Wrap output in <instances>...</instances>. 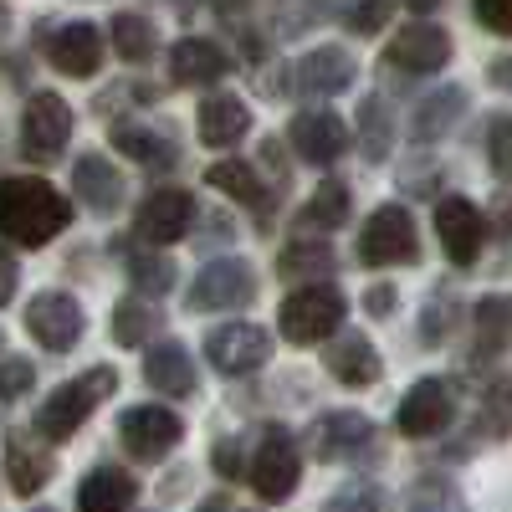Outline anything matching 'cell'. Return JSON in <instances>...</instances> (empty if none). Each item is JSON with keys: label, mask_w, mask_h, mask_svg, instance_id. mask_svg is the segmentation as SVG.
Returning a JSON list of instances; mask_svg holds the SVG:
<instances>
[{"label": "cell", "mask_w": 512, "mask_h": 512, "mask_svg": "<svg viewBox=\"0 0 512 512\" xmlns=\"http://www.w3.org/2000/svg\"><path fill=\"white\" fill-rule=\"evenodd\" d=\"M134 502H139V482L118 472V466H93L77 487V507H88V512H123Z\"/></svg>", "instance_id": "obj_25"}, {"label": "cell", "mask_w": 512, "mask_h": 512, "mask_svg": "<svg viewBox=\"0 0 512 512\" xmlns=\"http://www.w3.org/2000/svg\"><path fill=\"white\" fill-rule=\"evenodd\" d=\"M359 149H364L369 164L390 159V149H395V118H390V108H384V98L359 103Z\"/></svg>", "instance_id": "obj_29"}, {"label": "cell", "mask_w": 512, "mask_h": 512, "mask_svg": "<svg viewBox=\"0 0 512 512\" xmlns=\"http://www.w3.org/2000/svg\"><path fill=\"white\" fill-rule=\"evenodd\" d=\"M72 139V108L57 93H31L21 108V154L31 164H57Z\"/></svg>", "instance_id": "obj_6"}, {"label": "cell", "mask_w": 512, "mask_h": 512, "mask_svg": "<svg viewBox=\"0 0 512 512\" xmlns=\"http://www.w3.org/2000/svg\"><path fill=\"white\" fill-rule=\"evenodd\" d=\"M195 134L205 149H236L246 134H251V108L231 93H216V98H205L200 113H195Z\"/></svg>", "instance_id": "obj_21"}, {"label": "cell", "mask_w": 512, "mask_h": 512, "mask_svg": "<svg viewBox=\"0 0 512 512\" xmlns=\"http://www.w3.org/2000/svg\"><path fill=\"white\" fill-rule=\"evenodd\" d=\"M390 21H395V0H359L349 11V31H359V36H379Z\"/></svg>", "instance_id": "obj_38"}, {"label": "cell", "mask_w": 512, "mask_h": 512, "mask_svg": "<svg viewBox=\"0 0 512 512\" xmlns=\"http://www.w3.org/2000/svg\"><path fill=\"white\" fill-rule=\"evenodd\" d=\"M113 149H123L128 159H139V164H154V169L175 164V149H169V139L154 134V128H139V123H118V128H113Z\"/></svg>", "instance_id": "obj_32"}, {"label": "cell", "mask_w": 512, "mask_h": 512, "mask_svg": "<svg viewBox=\"0 0 512 512\" xmlns=\"http://www.w3.org/2000/svg\"><path fill=\"white\" fill-rule=\"evenodd\" d=\"M108 36H113V52H118L123 62H149V57H154V26H149L144 16H134V11L113 16V21H108Z\"/></svg>", "instance_id": "obj_34"}, {"label": "cell", "mask_w": 512, "mask_h": 512, "mask_svg": "<svg viewBox=\"0 0 512 512\" xmlns=\"http://www.w3.org/2000/svg\"><path fill=\"white\" fill-rule=\"evenodd\" d=\"M451 52H456V47H451L446 26H436V21H415V26H400L395 41L384 47V67H400V72H410V77H425V72L446 67Z\"/></svg>", "instance_id": "obj_14"}, {"label": "cell", "mask_w": 512, "mask_h": 512, "mask_svg": "<svg viewBox=\"0 0 512 512\" xmlns=\"http://www.w3.org/2000/svg\"><path fill=\"white\" fill-rule=\"evenodd\" d=\"M144 384H149L154 395L190 400V395H195V384H200L190 349H185V344H175V338H164V344H154V349L144 354Z\"/></svg>", "instance_id": "obj_19"}, {"label": "cell", "mask_w": 512, "mask_h": 512, "mask_svg": "<svg viewBox=\"0 0 512 512\" xmlns=\"http://www.w3.org/2000/svg\"><path fill=\"white\" fill-rule=\"evenodd\" d=\"M436 6H441V0H410V11H420V16H425V11H436Z\"/></svg>", "instance_id": "obj_47"}, {"label": "cell", "mask_w": 512, "mask_h": 512, "mask_svg": "<svg viewBox=\"0 0 512 512\" xmlns=\"http://www.w3.org/2000/svg\"><path fill=\"white\" fill-rule=\"evenodd\" d=\"M226 72H231L226 52L205 36H185L169 47V77H175L180 88H210V82H221Z\"/></svg>", "instance_id": "obj_22"}, {"label": "cell", "mask_w": 512, "mask_h": 512, "mask_svg": "<svg viewBox=\"0 0 512 512\" xmlns=\"http://www.w3.org/2000/svg\"><path fill=\"white\" fill-rule=\"evenodd\" d=\"M159 323H164V313L154 308L149 292L144 297H123V303L113 308V338H118L123 349L149 344V333H159Z\"/></svg>", "instance_id": "obj_28"}, {"label": "cell", "mask_w": 512, "mask_h": 512, "mask_svg": "<svg viewBox=\"0 0 512 512\" xmlns=\"http://www.w3.org/2000/svg\"><path fill=\"white\" fill-rule=\"evenodd\" d=\"M384 497L374 492V487H344V492H333V502L328 507H379Z\"/></svg>", "instance_id": "obj_43"}, {"label": "cell", "mask_w": 512, "mask_h": 512, "mask_svg": "<svg viewBox=\"0 0 512 512\" xmlns=\"http://www.w3.org/2000/svg\"><path fill=\"white\" fill-rule=\"evenodd\" d=\"M210 456H216V472H221L226 482H231V477H246V441H241V436H221Z\"/></svg>", "instance_id": "obj_40"}, {"label": "cell", "mask_w": 512, "mask_h": 512, "mask_svg": "<svg viewBox=\"0 0 512 512\" xmlns=\"http://www.w3.org/2000/svg\"><path fill=\"white\" fill-rule=\"evenodd\" d=\"M251 297H256V272L241 256H221V262L200 267L195 282H190V308L195 313H236Z\"/></svg>", "instance_id": "obj_7"}, {"label": "cell", "mask_w": 512, "mask_h": 512, "mask_svg": "<svg viewBox=\"0 0 512 512\" xmlns=\"http://www.w3.org/2000/svg\"><path fill=\"white\" fill-rule=\"evenodd\" d=\"M461 113H466V93H461V88H441L436 98L420 103V113H415V139H420V144L446 139L451 123H456Z\"/></svg>", "instance_id": "obj_31"}, {"label": "cell", "mask_w": 512, "mask_h": 512, "mask_svg": "<svg viewBox=\"0 0 512 512\" xmlns=\"http://www.w3.org/2000/svg\"><path fill=\"white\" fill-rule=\"evenodd\" d=\"M420 256V236L405 205H379L359 231V262L364 267H410Z\"/></svg>", "instance_id": "obj_5"}, {"label": "cell", "mask_w": 512, "mask_h": 512, "mask_svg": "<svg viewBox=\"0 0 512 512\" xmlns=\"http://www.w3.org/2000/svg\"><path fill=\"white\" fill-rule=\"evenodd\" d=\"M246 477H251V487H256L262 502H287L297 492V477H303V451H297L287 425L262 431V441H256V451L246 461Z\"/></svg>", "instance_id": "obj_4"}, {"label": "cell", "mask_w": 512, "mask_h": 512, "mask_svg": "<svg viewBox=\"0 0 512 512\" xmlns=\"http://www.w3.org/2000/svg\"><path fill=\"white\" fill-rule=\"evenodd\" d=\"M6 477H11V492L36 497L52 477V441L41 431H11L6 436Z\"/></svg>", "instance_id": "obj_18"}, {"label": "cell", "mask_w": 512, "mask_h": 512, "mask_svg": "<svg viewBox=\"0 0 512 512\" xmlns=\"http://www.w3.org/2000/svg\"><path fill=\"white\" fill-rule=\"evenodd\" d=\"M487 77L497 82V88H502V93H512V52H507V57H497V62L487 67Z\"/></svg>", "instance_id": "obj_45"}, {"label": "cell", "mask_w": 512, "mask_h": 512, "mask_svg": "<svg viewBox=\"0 0 512 512\" xmlns=\"http://www.w3.org/2000/svg\"><path fill=\"white\" fill-rule=\"evenodd\" d=\"M323 364H328V374H333L338 384H354V390H364V384L379 379V354H374V344H369L364 333L333 338L328 354H323Z\"/></svg>", "instance_id": "obj_24"}, {"label": "cell", "mask_w": 512, "mask_h": 512, "mask_svg": "<svg viewBox=\"0 0 512 512\" xmlns=\"http://www.w3.org/2000/svg\"><path fill=\"white\" fill-rule=\"evenodd\" d=\"M16 282H21V267H16V256L0 246V308H6L11 297H16Z\"/></svg>", "instance_id": "obj_42"}, {"label": "cell", "mask_w": 512, "mask_h": 512, "mask_svg": "<svg viewBox=\"0 0 512 512\" xmlns=\"http://www.w3.org/2000/svg\"><path fill=\"white\" fill-rule=\"evenodd\" d=\"M410 502H456V492H441V487L431 492V487H425V492H415Z\"/></svg>", "instance_id": "obj_46"}, {"label": "cell", "mask_w": 512, "mask_h": 512, "mask_svg": "<svg viewBox=\"0 0 512 512\" xmlns=\"http://www.w3.org/2000/svg\"><path fill=\"white\" fill-rule=\"evenodd\" d=\"M113 390H118V369H113V364H98V369H88V374L57 384V390L41 400V410H36V431L47 436V441L77 436L82 420H88Z\"/></svg>", "instance_id": "obj_2"}, {"label": "cell", "mask_w": 512, "mask_h": 512, "mask_svg": "<svg viewBox=\"0 0 512 512\" xmlns=\"http://www.w3.org/2000/svg\"><path fill=\"white\" fill-rule=\"evenodd\" d=\"M477 21L497 36H512V0H477Z\"/></svg>", "instance_id": "obj_41"}, {"label": "cell", "mask_w": 512, "mask_h": 512, "mask_svg": "<svg viewBox=\"0 0 512 512\" xmlns=\"http://www.w3.org/2000/svg\"><path fill=\"white\" fill-rule=\"evenodd\" d=\"M82 328H88V318H82L72 292H36L26 303V333L52 354H67L82 338Z\"/></svg>", "instance_id": "obj_11"}, {"label": "cell", "mask_w": 512, "mask_h": 512, "mask_svg": "<svg viewBox=\"0 0 512 512\" xmlns=\"http://www.w3.org/2000/svg\"><path fill=\"white\" fill-rule=\"evenodd\" d=\"M180 436H185L180 415L164 410V405H134V410L118 415V441L134 461H164L180 446Z\"/></svg>", "instance_id": "obj_9"}, {"label": "cell", "mask_w": 512, "mask_h": 512, "mask_svg": "<svg viewBox=\"0 0 512 512\" xmlns=\"http://www.w3.org/2000/svg\"><path fill=\"white\" fill-rule=\"evenodd\" d=\"M344 221H349V190L338 185V180L318 185L313 200L297 210V226H303V231H338Z\"/></svg>", "instance_id": "obj_30"}, {"label": "cell", "mask_w": 512, "mask_h": 512, "mask_svg": "<svg viewBox=\"0 0 512 512\" xmlns=\"http://www.w3.org/2000/svg\"><path fill=\"white\" fill-rule=\"evenodd\" d=\"M482 415H487V425L497 436H507L512 431V379H492L487 384V395H482Z\"/></svg>", "instance_id": "obj_36"}, {"label": "cell", "mask_w": 512, "mask_h": 512, "mask_svg": "<svg viewBox=\"0 0 512 512\" xmlns=\"http://www.w3.org/2000/svg\"><path fill=\"white\" fill-rule=\"evenodd\" d=\"M472 328H477V349H482V359L502 354V349H507V338H512V297H502V292L477 297Z\"/></svg>", "instance_id": "obj_27"}, {"label": "cell", "mask_w": 512, "mask_h": 512, "mask_svg": "<svg viewBox=\"0 0 512 512\" xmlns=\"http://www.w3.org/2000/svg\"><path fill=\"white\" fill-rule=\"evenodd\" d=\"M6 31H11V11H6V6H0V36H6Z\"/></svg>", "instance_id": "obj_48"}, {"label": "cell", "mask_w": 512, "mask_h": 512, "mask_svg": "<svg viewBox=\"0 0 512 512\" xmlns=\"http://www.w3.org/2000/svg\"><path fill=\"white\" fill-rule=\"evenodd\" d=\"M190 221H195V200L190 190H175V185L149 190L144 205L134 210V231L144 246H175L180 236H190Z\"/></svg>", "instance_id": "obj_13"}, {"label": "cell", "mask_w": 512, "mask_h": 512, "mask_svg": "<svg viewBox=\"0 0 512 512\" xmlns=\"http://www.w3.org/2000/svg\"><path fill=\"white\" fill-rule=\"evenodd\" d=\"M41 52L67 77H93L103 67V36L93 21H62L52 31H41Z\"/></svg>", "instance_id": "obj_16"}, {"label": "cell", "mask_w": 512, "mask_h": 512, "mask_svg": "<svg viewBox=\"0 0 512 512\" xmlns=\"http://www.w3.org/2000/svg\"><path fill=\"white\" fill-rule=\"evenodd\" d=\"M292 82L303 98H333L354 82V57L344 47H313L303 62L292 67Z\"/></svg>", "instance_id": "obj_20"}, {"label": "cell", "mask_w": 512, "mask_h": 512, "mask_svg": "<svg viewBox=\"0 0 512 512\" xmlns=\"http://www.w3.org/2000/svg\"><path fill=\"white\" fill-rule=\"evenodd\" d=\"M344 308L349 303L333 282H308L277 308V328L292 344H323V338H333L338 323H344Z\"/></svg>", "instance_id": "obj_3"}, {"label": "cell", "mask_w": 512, "mask_h": 512, "mask_svg": "<svg viewBox=\"0 0 512 512\" xmlns=\"http://www.w3.org/2000/svg\"><path fill=\"white\" fill-rule=\"evenodd\" d=\"M323 272H333V246L318 236H303V241H292V246H282V256H277V277H323Z\"/></svg>", "instance_id": "obj_33"}, {"label": "cell", "mask_w": 512, "mask_h": 512, "mask_svg": "<svg viewBox=\"0 0 512 512\" xmlns=\"http://www.w3.org/2000/svg\"><path fill=\"white\" fill-rule=\"evenodd\" d=\"M128 277H134L139 292L159 297V292L175 287V262H169V256H159V251H134V256H128Z\"/></svg>", "instance_id": "obj_35"}, {"label": "cell", "mask_w": 512, "mask_h": 512, "mask_svg": "<svg viewBox=\"0 0 512 512\" xmlns=\"http://www.w3.org/2000/svg\"><path fill=\"white\" fill-rule=\"evenodd\" d=\"M436 241H441V251L451 256L456 267H472L482 256V241H487L482 210L472 200H461V195H446L436 205Z\"/></svg>", "instance_id": "obj_17"}, {"label": "cell", "mask_w": 512, "mask_h": 512, "mask_svg": "<svg viewBox=\"0 0 512 512\" xmlns=\"http://www.w3.org/2000/svg\"><path fill=\"white\" fill-rule=\"evenodd\" d=\"M487 159H492V175H497L502 185H512V118H497V123H492Z\"/></svg>", "instance_id": "obj_37"}, {"label": "cell", "mask_w": 512, "mask_h": 512, "mask_svg": "<svg viewBox=\"0 0 512 512\" xmlns=\"http://www.w3.org/2000/svg\"><path fill=\"white\" fill-rule=\"evenodd\" d=\"M205 359L216 374L241 379L251 369H262L272 359V333L262 323H221L205 333Z\"/></svg>", "instance_id": "obj_8"}, {"label": "cell", "mask_w": 512, "mask_h": 512, "mask_svg": "<svg viewBox=\"0 0 512 512\" xmlns=\"http://www.w3.org/2000/svg\"><path fill=\"white\" fill-rule=\"evenodd\" d=\"M72 221V205L52 180H36V175H11L0 180V236L16 241V246H47L67 231Z\"/></svg>", "instance_id": "obj_1"}, {"label": "cell", "mask_w": 512, "mask_h": 512, "mask_svg": "<svg viewBox=\"0 0 512 512\" xmlns=\"http://www.w3.org/2000/svg\"><path fill=\"white\" fill-rule=\"evenodd\" d=\"M364 308H369L374 318H390V308H395V287H384V282L369 287V292H364Z\"/></svg>", "instance_id": "obj_44"}, {"label": "cell", "mask_w": 512, "mask_h": 512, "mask_svg": "<svg viewBox=\"0 0 512 512\" xmlns=\"http://www.w3.org/2000/svg\"><path fill=\"white\" fill-rule=\"evenodd\" d=\"M31 384H36V369H31L26 359H6V364H0V400L31 395Z\"/></svg>", "instance_id": "obj_39"}, {"label": "cell", "mask_w": 512, "mask_h": 512, "mask_svg": "<svg viewBox=\"0 0 512 512\" xmlns=\"http://www.w3.org/2000/svg\"><path fill=\"white\" fill-rule=\"evenodd\" d=\"M205 185H216L226 200H236V205L256 210V216H267V185L256 180V169H251V164H241V159H221V164H210V169H205Z\"/></svg>", "instance_id": "obj_26"}, {"label": "cell", "mask_w": 512, "mask_h": 512, "mask_svg": "<svg viewBox=\"0 0 512 512\" xmlns=\"http://www.w3.org/2000/svg\"><path fill=\"white\" fill-rule=\"evenodd\" d=\"M287 144L297 149V159H303V164L328 169V164H338V159L349 154V123L338 118V113H328V108H308V113H297L287 123Z\"/></svg>", "instance_id": "obj_12"}, {"label": "cell", "mask_w": 512, "mask_h": 512, "mask_svg": "<svg viewBox=\"0 0 512 512\" xmlns=\"http://www.w3.org/2000/svg\"><path fill=\"white\" fill-rule=\"evenodd\" d=\"M72 190H77V200L88 205L93 216H113V210L123 205V175L103 154H82L72 164Z\"/></svg>", "instance_id": "obj_23"}, {"label": "cell", "mask_w": 512, "mask_h": 512, "mask_svg": "<svg viewBox=\"0 0 512 512\" xmlns=\"http://www.w3.org/2000/svg\"><path fill=\"white\" fill-rule=\"evenodd\" d=\"M451 420H456V384L451 379H420V384H410V395L400 400V415H395L400 436H410V441L441 436Z\"/></svg>", "instance_id": "obj_10"}, {"label": "cell", "mask_w": 512, "mask_h": 512, "mask_svg": "<svg viewBox=\"0 0 512 512\" xmlns=\"http://www.w3.org/2000/svg\"><path fill=\"white\" fill-rule=\"evenodd\" d=\"M374 441V420L359 410H328L308 425V451L313 461H354Z\"/></svg>", "instance_id": "obj_15"}]
</instances>
